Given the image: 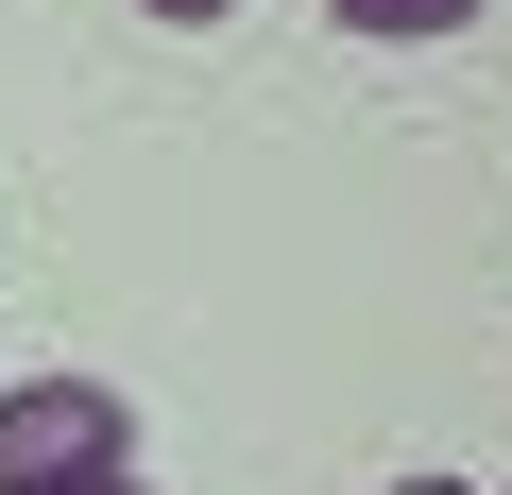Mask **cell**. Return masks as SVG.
<instances>
[{
    "label": "cell",
    "instance_id": "cell-1",
    "mask_svg": "<svg viewBox=\"0 0 512 495\" xmlns=\"http://www.w3.org/2000/svg\"><path fill=\"white\" fill-rule=\"evenodd\" d=\"M120 461H137V427H120L103 376H18L0 393V495H69V478H120Z\"/></svg>",
    "mask_w": 512,
    "mask_h": 495
},
{
    "label": "cell",
    "instance_id": "cell-2",
    "mask_svg": "<svg viewBox=\"0 0 512 495\" xmlns=\"http://www.w3.org/2000/svg\"><path fill=\"white\" fill-rule=\"evenodd\" d=\"M342 35H393V52H427V35H478V0H325Z\"/></svg>",
    "mask_w": 512,
    "mask_h": 495
},
{
    "label": "cell",
    "instance_id": "cell-3",
    "mask_svg": "<svg viewBox=\"0 0 512 495\" xmlns=\"http://www.w3.org/2000/svg\"><path fill=\"white\" fill-rule=\"evenodd\" d=\"M137 18H222V0H137Z\"/></svg>",
    "mask_w": 512,
    "mask_h": 495
},
{
    "label": "cell",
    "instance_id": "cell-4",
    "mask_svg": "<svg viewBox=\"0 0 512 495\" xmlns=\"http://www.w3.org/2000/svg\"><path fill=\"white\" fill-rule=\"evenodd\" d=\"M69 495H137V461H120V478H69Z\"/></svg>",
    "mask_w": 512,
    "mask_h": 495
},
{
    "label": "cell",
    "instance_id": "cell-5",
    "mask_svg": "<svg viewBox=\"0 0 512 495\" xmlns=\"http://www.w3.org/2000/svg\"><path fill=\"white\" fill-rule=\"evenodd\" d=\"M393 495H478V478H393Z\"/></svg>",
    "mask_w": 512,
    "mask_h": 495
}]
</instances>
